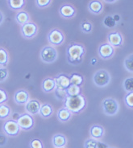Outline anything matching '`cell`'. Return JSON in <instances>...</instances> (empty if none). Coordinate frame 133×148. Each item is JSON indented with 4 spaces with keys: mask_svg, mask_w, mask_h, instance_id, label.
Masks as SVG:
<instances>
[{
    "mask_svg": "<svg viewBox=\"0 0 133 148\" xmlns=\"http://www.w3.org/2000/svg\"><path fill=\"white\" fill-rule=\"evenodd\" d=\"M8 101V92L5 89L0 88V105L5 104Z\"/></svg>",
    "mask_w": 133,
    "mask_h": 148,
    "instance_id": "8d00e7d4",
    "label": "cell"
},
{
    "mask_svg": "<svg viewBox=\"0 0 133 148\" xmlns=\"http://www.w3.org/2000/svg\"><path fill=\"white\" fill-rule=\"evenodd\" d=\"M104 132V128L99 125H94L90 129V135L94 139H99L103 137Z\"/></svg>",
    "mask_w": 133,
    "mask_h": 148,
    "instance_id": "ac0fdd59",
    "label": "cell"
},
{
    "mask_svg": "<svg viewBox=\"0 0 133 148\" xmlns=\"http://www.w3.org/2000/svg\"><path fill=\"white\" fill-rule=\"evenodd\" d=\"M98 54L103 60L111 59L115 54V48L108 43L101 44L98 48Z\"/></svg>",
    "mask_w": 133,
    "mask_h": 148,
    "instance_id": "30bf717a",
    "label": "cell"
},
{
    "mask_svg": "<svg viewBox=\"0 0 133 148\" xmlns=\"http://www.w3.org/2000/svg\"><path fill=\"white\" fill-rule=\"evenodd\" d=\"M107 43L114 48L122 47L123 45V35L118 31H112L107 34Z\"/></svg>",
    "mask_w": 133,
    "mask_h": 148,
    "instance_id": "8fae6325",
    "label": "cell"
},
{
    "mask_svg": "<svg viewBox=\"0 0 133 148\" xmlns=\"http://www.w3.org/2000/svg\"><path fill=\"white\" fill-rule=\"evenodd\" d=\"M84 148H98L97 147V140L94 138L86 139L84 143Z\"/></svg>",
    "mask_w": 133,
    "mask_h": 148,
    "instance_id": "d590c367",
    "label": "cell"
},
{
    "mask_svg": "<svg viewBox=\"0 0 133 148\" xmlns=\"http://www.w3.org/2000/svg\"><path fill=\"white\" fill-rule=\"evenodd\" d=\"M103 1L107 3H114L117 0H103Z\"/></svg>",
    "mask_w": 133,
    "mask_h": 148,
    "instance_id": "b9f144b4",
    "label": "cell"
},
{
    "mask_svg": "<svg viewBox=\"0 0 133 148\" xmlns=\"http://www.w3.org/2000/svg\"><path fill=\"white\" fill-rule=\"evenodd\" d=\"M3 130L8 136L15 137L20 132V127L18 122L12 119H8L3 125Z\"/></svg>",
    "mask_w": 133,
    "mask_h": 148,
    "instance_id": "52a82bcc",
    "label": "cell"
},
{
    "mask_svg": "<svg viewBox=\"0 0 133 148\" xmlns=\"http://www.w3.org/2000/svg\"><path fill=\"white\" fill-rule=\"evenodd\" d=\"M8 7L11 10L19 11L24 8L26 4V0H8Z\"/></svg>",
    "mask_w": 133,
    "mask_h": 148,
    "instance_id": "603a6c76",
    "label": "cell"
},
{
    "mask_svg": "<svg viewBox=\"0 0 133 148\" xmlns=\"http://www.w3.org/2000/svg\"><path fill=\"white\" fill-rule=\"evenodd\" d=\"M57 119H58L60 122H66L71 119L72 113L68 109L63 107L61 108L59 110L57 111Z\"/></svg>",
    "mask_w": 133,
    "mask_h": 148,
    "instance_id": "ffe728a7",
    "label": "cell"
},
{
    "mask_svg": "<svg viewBox=\"0 0 133 148\" xmlns=\"http://www.w3.org/2000/svg\"><path fill=\"white\" fill-rule=\"evenodd\" d=\"M108 148H115V147H108Z\"/></svg>",
    "mask_w": 133,
    "mask_h": 148,
    "instance_id": "7bdbcfd3",
    "label": "cell"
},
{
    "mask_svg": "<svg viewBox=\"0 0 133 148\" xmlns=\"http://www.w3.org/2000/svg\"><path fill=\"white\" fill-rule=\"evenodd\" d=\"M65 92H66V96H77V95L81 94V88L80 86L71 85L65 90Z\"/></svg>",
    "mask_w": 133,
    "mask_h": 148,
    "instance_id": "4316f807",
    "label": "cell"
},
{
    "mask_svg": "<svg viewBox=\"0 0 133 148\" xmlns=\"http://www.w3.org/2000/svg\"><path fill=\"white\" fill-rule=\"evenodd\" d=\"M85 55V46L76 42H72L66 48L67 61L72 65H78L83 62Z\"/></svg>",
    "mask_w": 133,
    "mask_h": 148,
    "instance_id": "6da1fadb",
    "label": "cell"
},
{
    "mask_svg": "<svg viewBox=\"0 0 133 148\" xmlns=\"http://www.w3.org/2000/svg\"><path fill=\"white\" fill-rule=\"evenodd\" d=\"M97 147L98 148H108V145L105 144L102 142H99V141H97Z\"/></svg>",
    "mask_w": 133,
    "mask_h": 148,
    "instance_id": "ab89813d",
    "label": "cell"
},
{
    "mask_svg": "<svg viewBox=\"0 0 133 148\" xmlns=\"http://www.w3.org/2000/svg\"><path fill=\"white\" fill-rule=\"evenodd\" d=\"M52 113H53V108L50 105V104L45 103L41 105V109L39 111V114H41V116L44 119H48L50 118L52 116Z\"/></svg>",
    "mask_w": 133,
    "mask_h": 148,
    "instance_id": "44dd1931",
    "label": "cell"
},
{
    "mask_svg": "<svg viewBox=\"0 0 133 148\" xmlns=\"http://www.w3.org/2000/svg\"><path fill=\"white\" fill-rule=\"evenodd\" d=\"M124 104L126 106L130 109L133 108V92H127L124 96V99H123Z\"/></svg>",
    "mask_w": 133,
    "mask_h": 148,
    "instance_id": "4dcf8cb0",
    "label": "cell"
},
{
    "mask_svg": "<svg viewBox=\"0 0 133 148\" xmlns=\"http://www.w3.org/2000/svg\"><path fill=\"white\" fill-rule=\"evenodd\" d=\"M62 148H64V147H62Z\"/></svg>",
    "mask_w": 133,
    "mask_h": 148,
    "instance_id": "ee69618b",
    "label": "cell"
},
{
    "mask_svg": "<svg viewBox=\"0 0 133 148\" xmlns=\"http://www.w3.org/2000/svg\"><path fill=\"white\" fill-rule=\"evenodd\" d=\"M15 19L16 22L18 23L19 24L23 25L26 23L29 22L30 20V16L29 14L25 11H19L15 15Z\"/></svg>",
    "mask_w": 133,
    "mask_h": 148,
    "instance_id": "7402d4cb",
    "label": "cell"
},
{
    "mask_svg": "<svg viewBox=\"0 0 133 148\" xmlns=\"http://www.w3.org/2000/svg\"><path fill=\"white\" fill-rule=\"evenodd\" d=\"M88 10L94 15H99L103 11V3L100 0H91L88 4Z\"/></svg>",
    "mask_w": 133,
    "mask_h": 148,
    "instance_id": "2e32d148",
    "label": "cell"
},
{
    "mask_svg": "<svg viewBox=\"0 0 133 148\" xmlns=\"http://www.w3.org/2000/svg\"><path fill=\"white\" fill-rule=\"evenodd\" d=\"M70 77V80L71 85H77V86H80L84 84V77L79 73H72Z\"/></svg>",
    "mask_w": 133,
    "mask_h": 148,
    "instance_id": "cb8c5ba5",
    "label": "cell"
},
{
    "mask_svg": "<svg viewBox=\"0 0 133 148\" xmlns=\"http://www.w3.org/2000/svg\"><path fill=\"white\" fill-rule=\"evenodd\" d=\"M102 108L105 114L107 116H114L119 110V104L115 98L107 97L102 101Z\"/></svg>",
    "mask_w": 133,
    "mask_h": 148,
    "instance_id": "277c9868",
    "label": "cell"
},
{
    "mask_svg": "<svg viewBox=\"0 0 133 148\" xmlns=\"http://www.w3.org/2000/svg\"><path fill=\"white\" fill-rule=\"evenodd\" d=\"M3 19H4L3 14V12H2V11H0V25L3 23Z\"/></svg>",
    "mask_w": 133,
    "mask_h": 148,
    "instance_id": "60d3db41",
    "label": "cell"
},
{
    "mask_svg": "<svg viewBox=\"0 0 133 148\" xmlns=\"http://www.w3.org/2000/svg\"><path fill=\"white\" fill-rule=\"evenodd\" d=\"M52 3V0H36V5L39 8H45Z\"/></svg>",
    "mask_w": 133,
    "mask_h": 148,
    "instance_id": "836d02e7",
    "label": "cell"
},
{
    "mask_svg": "<svg viewBox=\"0 0 133 148\" xmlns=\"http://www.w3.org/2000/svg\"><path fill=\"white\" fill-rule=\"evenodd\" d=\"M20 32L23 38L32 39L37 36V32H38V26L35 23L28 22L21 25Z\"/></svg>",
    "mask_w": 133,
    "mask_h": 148,
    "instance_id": "ba28073f",
    "label": "cell"
},
{
    "mask_svg": "<svg viewBox=\"0 0 133 148\" xmlns=\"http://www.w3.org/2000/svg\"><path fill=\"white\" fill-rule=\"evenodd\" d=\"M41 104L37 99L29 100L25 104V110L28 114L31 115H35L39 114V111L41 109Z\"/></svg>",
    "mask_w": 133,
    "mask_h": 148,
    "instance_id": "9a60e30c",
    "label": "cell"
},
{
    "mask_svg": "<svg viewBox=\"0 0 133 148\" xmlns=\"http://www.w3.org/2000/svg\"><path fill=\"white\" fill-rule=\"evenodd\" d=\"M29 100V93L25 89H19L14 94V101L17 105H25Z\"/></svg>",
    "mask_w": 133,
    "mask_h": 148,
    "instance_id": "5bb4252c",
    "label": "cell"
},
{
    "mask_svg": "<svg viewBox=\"0 0 133 148\" xmlns=\"http://www.w3.org/2000/svg\"><path fill=\"white\" fill-rule=\"evenodd\" d=\"M67 143V139L65 136L61 134H57L52 137V145L56 148L64 147Z\"/></svg>",
    "mask_w": 133,
    "mask_h": 148,
    "instance_id": "d6986e66",
    "label": "cell"
},
{
    "mask_svg": "<svg viewBox=\"0 0 133 148\" xmlns=\"http://www.w3.org/2000/svg\"><path fill=\"white\" fill-rule=\"evenodd\" d=\"M41 87H42L43 91L46 93H49V92L54 91V89H56V83L54 78L47 77L44 79V81L42 82V84H41Z\"/></svg>",
    "mask_w": 133,
    "mask_h": 148,
    "instance_id": "e0dca14e",
    "label": "cell"
},
{
    "mask_svg": "<svg viewBox=\"0 0 133 148\" xmlns=\"http://www.w3.org/2000/svg\"><path fill=\"white\" fill-rule=\"evenodd\" d=\"M111 81V74L108 73V71L105 69H100L95 72L93 77V82L94 84L99 87L104 88L110 84Z\"/></svg>",
    "mask_w": 133,
    "mask_h": 148,
    "instance_id": "3957f363",
    "label": "cell"
},
{
    "mask_svg": "<svg viewBox=\"0 0 133 148\" xmlns=\"http://www.w3.org/2000/svg\"><path fill=\"white\" fill-rule=\"evenodd\" d=\"M17 122H18L20 129L23 130H30L31 129H32L34 126V123H35L32 116L28 113L21 114L17 120Z\"/></svg>",
    "mask_w": 133,
    "mask_h": 148,
    "instance_id": "9c48e42d",
    "label": "cell"
},
{
    "mask_svg": "<svg viewBox=\"0 0 133 148\" xmlns=\"http://www.w3.org/2000/svg\"><path fill=\"white\" fill-rule=\"evenodd\" d=\"M47 39L49 44L52 46H59L65 42V35L61 30L53 28L50 30L47 36Z\"/></svg>",
    "mask_w": 133,
    "mask_h": 148,
    "instance_id": "8992f818",
    "label": "cell"
},
{
    "mask_svg": "<svg viewBox=\"0 0 133 148\" xmlns=\"http://www.w3.org/2000/svg\"><path fill=\"white\" fill-rule=\"evenodd\" d=\"M103 24L104 26L106 27H108V28H112L116 26L117 24V22L115 21L113 16L111 15H108V16H106L105 18L103 19Z\"/></svg>",
    "mask_w": 133,
    "mask_h": 148,
    "instance_id": "f546056e",
    "label": "cell"
},
{
    "mask_svg": "<svg viewBox=\"0 0 133 148\" xmlns=\"http://www.w3.org/2000/svg\"><path fill=\"white\" fill-rule=\"evenodd\" d=\"M9 56L8 51L3 48H0V66L5 67L8 65Z\"/></svg>",
    "mask_w": 133,
    "mask_h": 148,
    "instance_id": "484cf974",
    "label": "cell"
},
{
    "mask_svg": "<svg viewBox=\"0 0 133 148\" xmlns=\"http://www.w3.org/2000/svg\"><path fill=\"white\" fill-rule=\"evenodd\" d=\"M123 89L125 90L126 92H133V77H127L123 81Z\"/></svg>",
    "mask_w": 133,
    "mask_h": 148,
    "instance_id": "f1b7e54d",
    "label": "cell"
},
{
    "mask_svg": "<svg viewBox=\"0 0 133 148\" xmlns=\"http://www.w3.org/2000/svg\"><path fill=\"white\" fill-rule=\"evenodd\" d=\"M11 109L6 104L0 105V119H8L11 117Z\"/></svg>",
    "mask_w": 133,
    "mask_h": 148,
    "instance_id": "d4e9b609",
    "label": "cell"
},
{
    "mask_svg": "<svg viewBox=\"0 0 133 148\" xmlns=\"http://www.w3.org/2000/svg\"><path fill=\"white\" fill-rule=\"evenodd\" d=\"M63 101L64 107L68 109L72 114H80L87 106L86 98L82 93L77 96H66Z\"/></svg>",
    "mask_w": 133,
    "mask_h": 148,
    "instance_id": "7a4b0ae2",
    "label": "cell"
},
{
    "mask_svg": "<svg viewBox=\"0 0 133 148\" xmlns=\"http://www.w3.org/2000/svg\"><path fill=\"white\" fill-rule=\"evenodd\" d=\"M54 81H55L56 83V89L66 90L71 85L70 77L66 74H58L57 76L55 77Z\"/></svg>",
    "mask_w": 133,
    "mask_h": 148,
    "instance_id": "7c38bea8",
    "label": "cell"
},
{
    "mask_svg": "<svg viewBox=\"0 0 133 148\" xmlns=\"http://www.w3.org/2000/svg\"><path fill=\"white\" fill-rule=\"evenodd\" d=\"M12 114V113H11ZM11 119L12 120H14V121H16L17 122V120L19 118V116H20V114L19 113H17V112H15V113H13L12 114H11Z\"/></svg>",
    "mask_w": 133,
    "mask_h": 148,
    "instance_id": "f35d334b",
    "label": "cell"
},
{
    "mask_svg": "<svg viewBox=\"0 0 133 148\" xmlns=\"http://www.w3.org/2000/svg\"><path fill=\"white\" fill-rule=\"evenodd\" d=\"M30 148H44V144L41 139L32 138L29 143Z\"/></svg>",
    "mask_w": 133,
    "mask_h": 148,
    "instance_id": "d6a6232c",
    "label": "cell"
},
{
    "mask_svg": "<svg viewBox=\"0 0 133 148\" xmlns=\"http://www.w3.org/2000/svg\"><path fill=\"white\" fill-rule=\"evenodd\" d=\"M59 14L64 18H72L76 15V9L71 4L64 3L59 8Z\"/></svg>",
    "mask_w": 133,
    "mask_h": 148,
    "instance_id": "4fadbf2b",
    "label": "cell"
},
{
    "mask_svg": "<svg viewBox=\"0 0 133 148\" xmlns=\"http://www.w3.org/2000/svg\"><path fill=\"white\" fill-rule=\"evenodd\" d=\"M123 65L125 67L126 70L128 71L129 73H132L133 72V56L132 54H130L127 56L123 61Z\"/></svg>",
    "mask_w": 133,
    "mask_h": 148,
    "instance_id": "83f0119b",
    "label": "cell"
},
{
    "mask_svg": "<svg viewBox=\"0 0 133 148\" xmlns=\"http://www.w3.org/2000/svg\"><path fill=\"white\" fill-rule=\"evenodd\" d=\"M54 92H55V97L58 99V100L64 101V99L66 97V92H65V90L55 89H54Z\"/></svg>",
    "mask_w": 133,
    "mask_h": 148,
    "instance_id": "e575fe53",
    "label": "cell"
},
{
    "mask_svg": "<svg viewBox=\"0 0 133 148\" xmlns=\"http://www.w3.org/2000/svg\"><path fill=\"white\" fill-rule=\"evenodd\" d=\"M92 23L89 21H83L81 23V30L85 33H90L92 32Z\"/></svg>",
    "mask_w": 133,
    "mask_h": 148,
    "instance_id": "1f68e13d",
    "label": "cell"
},
{
    "mask_svg": "<svg viewBox=\"0 0 133 148\" xmlns=\"http://www.w3.org/2000/svg\"><path fill=\"white\" fill-rule=\"evenodd\" d=\"M40 56H41V60L46 64L53 63L58 58L57 51L52 45H48L42 48Z\"/></svg>",
    "mask_w": 133,
    "mask_h": 148,
    "instance_id": "5b68a950",
    "label": "cell"
},
{
    "mask_svg": "<svg viewBox=\"0 0 133 148\" xmlns=\"http://www.w3.org/2000/svg\"><path fill=\"white\" fill-rule=\"evenodd\" d=\"M8 77V70L6 68H0V82H4Z\"/></svg>",
    "mask_w": 133,
    "mask_h": 148,
    "instance_id": "74e56055",
    "label": "cell"
}]
</instances>
